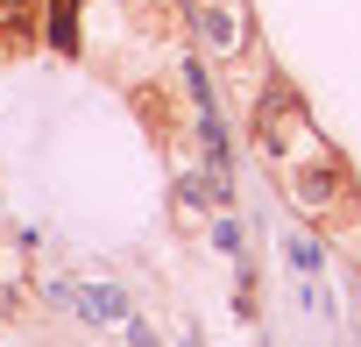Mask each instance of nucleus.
Masks as SVG:
<instances>
[{
	"label": "nucleus",
	"instance_id": "39448f33",
	"mask_svg": "<svg viewBox=\"0 0 361 347\" xmlns=\"http://www.w3.org/2000/svg\"><path fill=\"white\" fill-rule=\"evenodd\" d=\"M283 255H290V269H298L305 284H319V276H326V248H319V234H305V227H283Z\"/></svg>",
	"mask_w": 361,
	"mask_h": 347
},
{
	"label": "nucleus",
	"instance_id": "423d86ee",
	"mask_svg": "<svg viewBox=\"0 0 361 347\" xmlns=\"http://www.w3.org/2000/svg\"><path fill=\"white\" fill-rule=\"evenodd\" d=\"M36 8H43V0H0V36H15V29H22Z\"/></svg>",
	"mask_w": 361,
	"mask_h": 347
},
{
	"label": "nucleus",
	"instance_id": "f03ea898",
	"mask_svg": "<svg viewBox=\"0 0 361 347\" xmlns=\"http://www.w3.org/2000/svg\"><path fill=\"white\" fill-rule=\"evenodd\" d=\"M43 298L64 305V312H78L85 326H121V319L135 312L121 284H71V276H50V269H43Z\"/></svg>",
	"mask_w": 361,
	"mask_h": 347
},
{
	"label": "nucleus",
	"instance_id": "7ed1b4c3",
	"mask_svg": "<svg viewBox=\"0 0 361 347\" xmlns=\"http://www.w3.org/2000/svg\"><path fill=\"white\" fill-rule=\"evenodd\" d=\"M192 22H199V43H206L213 57H241V50H248L241 0H192Z\"/></svg>",
	"mask_w": 361,
	"mask_h": 347
},
{
	"label": "nucleus",
	"instance_id": "f257e3e1",
	"mask_svg": "<svg viewBox=\"0 0 361 347\" xmlns=\"http://www.w3.org/2000/svg\"><path fill=\"white\" fill-rule=\"evenodd\" d=\"M283 170V199L305 213V220H333L354 206V178L340 156H305V163H276Z\"/></svg>",
	"mask_w": 361,
	"mask_h": 347
},
{
	"label": "nucleus",
	"instance_id": "20e7f679",
	"mask_svg": "<svg viewBox=\"0 0 361 347\" xmlns=\"http://www.w3.org/2000/svg\"><path fill=\"white\" fill-rule=\"evenodd\" d=\"M78 8L85 0H43V43L57 57H78Z\"/></svg>",
	"mask_w": 361,
	"mask_h": 347
},
{
	"label": "nucleus",
	"instance_id": "0eeeda50",
	"mask_svg": "<svg viewBox=\"0 0 361 347\" xmlns=\"http://www.w3.org/2000/svg\"><path fill=\"white\" fill-rule=\"evenodd\" d=\"M121 326H128V340H135V347H163V333H156V326H149V319H142V312H128V319H121Z\"/></svg>",
	"mask_w": 361,
	"mask_h": 347
}]
</instances>
